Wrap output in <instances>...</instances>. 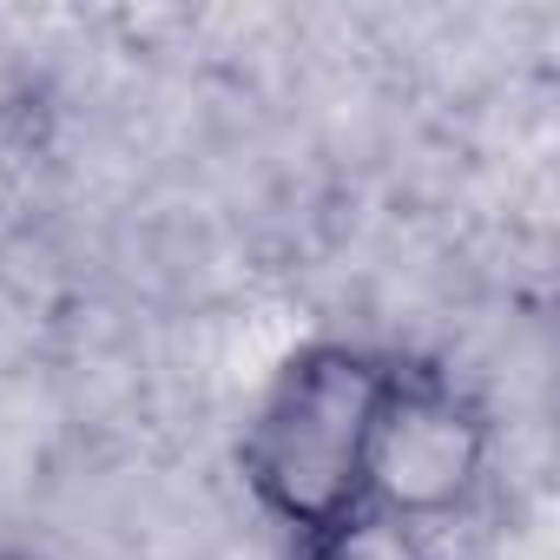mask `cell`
<instances>
[{
	"mask_svg": "<svg viewBox=\"0 0 560 560\" xmlns=\"http://www.w3.org/2000/svg\"><path fill=\"white\" fill-rule=\"evenodd\" d=\"M396 350L317 337L270 370L237 435L250 501L291 534V547L343 540L370 521V455L389 402Z\"/></svg>",
	"mask_w": 560,
	"mask_h": 560,
	"instance_id": "cell-1",
	"label": "cell"
},
{
	"mask_svg": "<svg viewBox=\"0 0 560 560\" xmlns=\"http://www.w3.org/2000/svg\"><path fill=\"white\" fill-rule=\"evenodd\" d=\"M488 468H494V422L475 402V389L442 363L396 357L370 455V521L429 534L435 521L475 508Z\"/></svg>",
	"mask_w": 560,
	"mask_h": 560,
	"instance_id": "cell-2",
	"label": "cell"
},
{
	"mask_svg": "<svg viewBox=\"0 0 560 560\" xmlns=\"http://www.w3.org/2000/svg\"><path fill=\"white\" fill-rule=\"evenodd\" d=\"M284 560H429V547H422V534H402V527L363 521L357 534H343V540H317V547H291Z\"/></svg>",
	"mask_w": 560,
	"mask_h": 560,
	"instance_id": "cell-3",
	"label": "cell"
},
{
	"mask_svg": "<svg viewBox=\"0 0 560 560\" xmlns=\"http://www.w3.org/2000/svg\"><path fill=\"white\" fill-rule=\"evenodd\" d=\"M0 560H34V553H21V547H0Z\"/></svg>",
	"mask_w": 560,
	"mask_h": 560,
	"instance_id": "cell-4",
	"label": "cell"
}]
</instances>
